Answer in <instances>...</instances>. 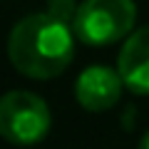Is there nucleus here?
<instances>
[{"mask_svg":"<svg viewBox=\"0 0 149 149\" xmlns=\"http://www.w3.org/2000/svg\"><path fill=\"white\" fill-rule=\"evenodd\" d=\"M117 70L129 92L149 95V25L134 30L124 40Z\"/></svg>","mask_w":149,"mask_h":149,"instance_id":"obj_5","label":"nucleus"},{"mask_svg":"<svg viewBox=\"0 0 149 149\" xmlns=\"http://www.w3.org/2000/svg\"><path fill=\"white\" fill-rule=\"evenodd\" d=\"M50 109L42 97L27 90H13L0 100V134L15 147H32L50 132Z\"/></svg>","mask_w":149,"mask_h":149,"instance_id":"obj_3","label":"nucleus"},{"mask_svg":"<svg viewBox=\"0 0 149 149\" xmlns=\"http://www.w3.org/2000/svg\"><path fill=\"white\" fill-rule=\"evenodd\" d=\"M77 3L74 0H47V13H52V15L62 17V20L72 22L74 20V13H77Z\"/></svg>","mask_w":149,"mask_h":149,"instance_id":"obj_6","label":"nucleus"},{"mask_svg":"<svg viewBox=\"0 0 149 149\" xmlns=\"http://www.w3.org/2000/svg\"><path fill=\"white\" fill-rule=\"evenodd\" d=\"M139 149H149V132L142 137V142H139Z\"/></svg>","mask_w":149,"mask_h":149,"instance_id":"obj_7","label":"nucleus"},{"mask_svg":"<svg viewBox=\"0 0 149 149\" xmlns=\"http://www.w3.org/2000/svg\"><path fill=\"white\" fill-rule=\"evenodd\" d=\"M72 22L52 13H32L10 32L8 57L13 67L30 80H52L67 70L74 57Z\"/></svg>","mask_w":149,"mask_h":149,"instance_id":"obj_1","label":"nucleus"},{"mask_svg":"<svg viewBox=\"0 0 149 149\" xmlns=\"http://www.w3.org/2000/svg\"><path fill=\"white\" fill-rule=\"evenodd\" d=\"M124 80L119 70L104 67V65H92L82 70L80 77L74 80V97L87 112H104L119 102L122 97Z\"/></svg>","mask_w":149,"mask_h":149,"instance_id":"obj_4","label":"nucleus"},{"mask_svg":"<svg viewBox=\"0 0 149 149\" xmlns=\"http://www.w3.org/2000/svg\"><path fill=\"white\" fill-rule=\"evenodd\" d=\"M137 8L132 0H82L72 20L77 40L90 47L119 42L134 32Z\"/></svg>","mask_w":149,"mask_h":149,"instance_id":"obj_2","label":"nucleus"}]
</instances>
